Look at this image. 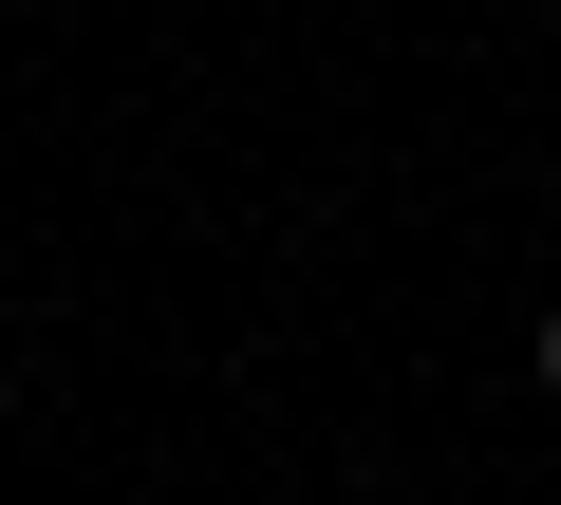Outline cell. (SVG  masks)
Here are the masks:
<instances>
[{
  "instance_id": "cell-1",
  "label": "cell",
  "mask_w": 561,
  "mask_h": 505,
  "mask_svg": "<svg viewBox=\"0 0 561 505\" xmlns=\"http://www.w3.org/2000/svg\"><path fill=\"white\" fill-rule=\"evenodd\" d=\"M542 393H561V319H542Z\"/></svg>"
},
{
  "instance_id": "cell-2",
  "label": "cell",
  "mask_w": 561,
  "mask_h": 505,
  "mask_svg": "<svg viewBox=\"0 0 561 505\" xmlns=\"http://www.w3.org/2000/svg\"><path fill=\"white\" fill-rule=\"evenodd\" d=\"M0 412H20V375H0Z\"/></svg>"
}]
</instances>
